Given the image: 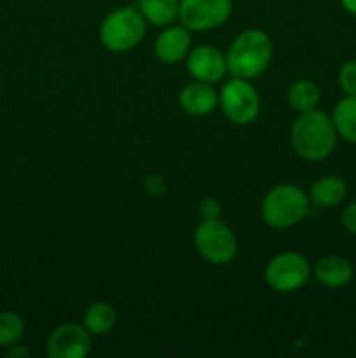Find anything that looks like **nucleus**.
<instances>
[{
  "label": "nucleus",
  "instance_id": "a211bd4d",
  "mask_svg": "<svg viewBox=\"0 0 356 358\" xmlns=\"http://www.w3.org/2000/svg\"><path fill=\"white\" fill-rule=\"evenodd\" d=\"M320 87L309 79H299L290 86L288 101L297 112H307L320 103Z\"/></svg>",
  "mask_w": 356,
  "mask_h": 358
},
{
  "label": "nucleus",
  "instance_id": "423d86ee",
  "mask_svg": "<svg viewBox=\"0 0 356 358\" xmlns=\"http://www.w3.org/2000/svg\"><path fill=\"white\" fill-rule=\"evenodd\" d=\"M218 103L230 122L239 126L251 124L260 114V98L248 79L232 77L222 86Z\"/></svg>",
  "mask_w": 356,
  "mask_h": 358
},
{
  "label": "nucleus",
  "instance_id": "aec40b11",
  "mask_svg": "<svg viewBox=\"0 0 356 358\" xmlns=\"http://www.w3.org/2000/svg\"><path fill=\"white\" fill-rule=\"evenodd\" d=\"M339 86L344 94H356V62H346L339 69Z\"/></svg>",
  "mask_w": 356,
  "mask_h": 358
},
{
  "label": "nucleus",
  "instance_id": "ddd939ff",
  "mask_svg": "<svg viewBox=\"0 0 356 358\" xmlns=\"http://www.w3.org/2000/svg\"><path fill=\"white\" fill-rule=\"evenodd\" d=\"M313 275L323 287L342 289L353 280V266L348 259L341 255H327L316 262Z\"/></svg>",
  "mask_w": 356,
  "mask_h": 358
},
{
  "label": "nucleus",
  "instance_id": "9d476101",
  "mask_svg": "<svg viewBox=\"0 0 356 358\" xmlns=\"http://www.w3.org/2000/svg\"><path fill=\"white\" fill-rule=\"evenodd\" d=\"M187 70L195 80L215 84L225 76L227 58L213 45H198L187 55Z\"/></svg>",
  "mask_w": 356,
  "mask_h": 358
},
{
  "label": "nucleus",
  "instance_id": "20e7f679",
  "mask_svg": "<svg viewBox=\"0 0 356 358\" xmlns=\"http://www.w3.org/2000/svg\"><path fill=\"white\" fill-rule=\"evenodd\" d=\"M147 21L135 7H119L112 10L100 24V41L108 51L126 52L145 37Z\"/></svg>",
  "mask_w": 356,
  "mask_h": 358
},
{
  "label": "nucleus",
  "instance_id": "dca6fc26",
  "mask_svg": "<svg viewBox=\"0 0 356 358\" xmlns=\"http://www.w3.org/2000/svg\"><path fill=\"white\" fill-rule=\"evenodd\" d=\"M138 10L147 23L170 27L180 13V0H138Z\"/></svg>",
  "mask_w": 356,
  "mask_h": 358
},
{
  "label": "nucleus",
  "instance_id": "5701e85b",
  "mask_svg": "<svg viewBox=\"0 0 356 358\" xmlns=\"http://www.w3.org/2000/svg\"><path fill=\"white\" fill-rule=\"evenodd\" d=\"M147 185V191L152 192V194H163L166 191V184H164L163 178L159 175H150L145 182Z\"/></svg>",
  "mask_w": 356,
  "mask_h": 358
},
{
  "label": "nucleus",
  "instance_id": "7ed1b4c3",
  "mask_svg": "<svg viewBox=\"0 0 356 358\" xmlns=\"http://www.w3.org/2000/svg\"><path fill=\"white\" fill-rule=\"evenodd\" d=\"M309 203V196L297 185H276L262 201V219L274 229H288L306 219Z\"/></svg>",
  "mask_w": 356,
  "mask_h": 358
},
{
  "label": "nucleus",
  "instance_id": "393cba45",
  "mask_svg": "<svg viewBox=\"0 0 356 358\" xmlns=\"http://www.w3.org/2000/svg\"><path fill=\"white\" fill-rule=\"evenodd\" d=\"M342 7H344L346 10H348L349 14H353V16H356V0H341Z\"/></svg>",
  "mask_w": 356,
  "mask_h": 358
},
{
  "label": "nucleus",
  "instance_id": "4be33fe9",
  "mask_svg": "<svg viewBox=\"0 0 356 358\" xmlns=\"http://www.w3.org/2000/svg\"><path fill=\"white\" fill-rule=\"evenodd\" d=\"M341 220L346 231H349L351 234H356V201H351L349 205L344 206Z\"/></svg>",
  "mask_w": 356,
  "mask_h": 358
},
{
  "label": "nucleus",
  "instance_id": "f03ea898",
  "mask_svg": "<svg viewBox=\"0 0 356 358\" xmlns=\"http://www.w3.org/2000/svg\"><path fill=\"white\" fill-rule=\"evenodd\" d=\"M225 58L232 77L253 79L267 70L272 59V42L265 31L257 28L244 30L234 38Z\"/></svg>",
  "mask_w": 356,
  "mask_h": 358
},
{
  "label": "nucleus",
  "instance_id": "2eb2a0df",
  "mask_svg": "<svg viewBox=\"0 0 356 358\" xmlns=\"http://www.w3.org/2000/svg\"><path fill=\"white\" fill-rule=\"evenodd\" d=\"M115 324H117V313H115L114 306L105 301L89 304L87 310L84 311L82 325L89 331L91 336L108 334L114 331Z\"/></svg>",
  "mask_w": 356,
  "mask_h": 358
},
{
  "label": "nucleus",
  "instance_id": "b1692460",
  "mask_svg": "<svg viewBox=\"0 0 356 358\" xmlns=\"http://www.w3.org/2000/svg\"><path fill=\"white\" fill-rule=\"evenodd\" d=\"M6 357L7 358H31V352L24 345L16 343V345L6 348Z\"/></svg>",
  "mask_w": 356,
  "mask_h": 358
},
{
  "label": "nucleus",
  "instance_id": "6ab92c4d",
  "mask_svg": "<svg viewBox=\"0 0 356 358\" xmlns=\"http://www.w3.org/2000/svg\"><path fill=\"white\" fill-rule=\"evenodd\" d=\"M24 320L14 311H0V350L16 345L24 336Z\"/></svg>",
  "mask_w": 356,
  "mask_h": 358
},
{
  "label": "nucleus",
  "instance_id": "4468645a",
  "mask_svg": "<svg viewBox=\"0 0 356 358\" xmlns=\"http://www.w3.org/2000/svg\"><path fill=\"white\" fill-rule=\"evenodd\" d=\"M307 196L309 201L320 208H335L348 196V184L337 175H325L311 185Z\"/></svg>",
  "mask_w": 356,
  "mask_h": 358
},
{
  "label": "nucleus",
  "instance_id": "f257e3e1",
  "mask_svg": "<svg viewBox=\"0 0 356 358\" xmlns=\"http://www.w3.org/2000/svg\"><path fill=\"white\" fill-rule=\"evenodd\" d=\"M337 136V129L330 115L318 108L300 112L290 131L293 149L307 161H321L330 156Z\"/></svg>",
  "mask_w": 356,
  "mask_h": 358
},
{
  "label": "nucleus",
  "instance_id": "1a4fd4ad",
  "mask_svg": "<svg viewBox=\"0 0 356 358\" xmlns=\"http://www.w3.org/2000/svg\"><path fill=\"white\" fill-rule=\"evenodd\" d=\"M91 352V334L84 325L61 324L49 334L45 353L49 358H84Z\"/></svg>",
  "mask_w": 356,
  "mask_h": 358
},
{
  "label": "nucleus",
  "instance_id": "f3484780",
  "mask_svg": "<svg viewBox=\"0 0 356 358\" xmlns=\"http://www.w3.org/2000/svg\"><path fill=\"white\" fill-rule=\"evenodd\" d=\"M337 135L346 142L356 143V94H346L332 114Z\"/></svg>",
  "mask_w": 356,
  "mask_h": 358
},
{
  "label": "nucleus",
  "instance_id": "9b49d317",
  "mask_svg": "<svg viewBox=\"0 0 356 358\" xmlns=\"http://www.w3.org/2000/svg\"><path fill=\"white\" fill-rule=\"evenodd\" d=\"M154 51L159 62L166 65H173L184 59L191 51V34L187 28L181 27H166L156 38Z\"/></svg>",
  "mask_w": 356,
  "mask_h": 358
},
{
  "label": "nucleus",
  "instance_id": "39448f33",
  "mask_svg": "<svg viewBox=\"0 0 356 358\" xmlns=\"http://www.w3.org/2000/svg\"><path fill=\"white\" fill-rule=\"evenodd\" d=\"M194 245L199 255L215 266L229 264L237 254L236 234L218 219L202 220L195 227Z\"/></svg>",
  "mask_w": 356,
  "mask_h": 358
},
{
  "label": "nucleus",
  "instance_id": "0eeeda50",
  "mask_svg": "<svg viewBox=\"0 0 356 358\" xmlns=\"http://www.w3.org/2000/svg\"><path fill=\"white\" fill-rule=\"evenodd\" d=\"M309 262L299 252H283L272 257L265 266V282L276 292L299 290L309 280Z\"/></svg>",
  "mask_w": 356,
  "mask_h": 358
},
{
  "label": "nucleus",
  "instance_id": "f8f14e48",
  "mask_svg": "<svg viewBox=\"0 0 356 358\" xmlns=\"http://www.w3.org/2000/svg\"><path fill=\"white\" fill-rule=\"evenodd\" d=\"M180 107L191 115H208L218 107V93L212 84L194 80L180 91Z\"/></svg>",
  "mask_w": 356,
  "mask_h": 358
},
{
  "label": "nucleus",
  "instance_id": "412c9836",
  "mask_svg": "<svg viewBox=\"0 0 356 358\" xmlns=\"http://www.w3.org/2000/svg\"><path fill=\"white\" fill-rule=\"evenodd\" d=\"M220 201L215 198H205L201 203H199V215H201L202 220L208 219H218L220 215Z\"/></svg>",
  "mask_w": 356,
  "mask_h": 358
},
{
  "label": "nucleus",
  "instance_id": "6e6552de",
  "mask_svg": "<svg viewBox=\"0 0 356 358\" xmlns=\"http://www.w3.org/2000/svg\"><path fill=\"white\" fill-rule=\"evenodd\" d=\"M232 13L230 0H180L181 24L192 31H208L225 23Z\"/></svg>",
  "mask_w": 356,
  "mask_h": 358
}]
</instances>
